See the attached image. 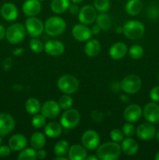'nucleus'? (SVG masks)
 <instances>
[{
  "mask_svg": "<svg viewBox=\"0 0 159 160\" xmlns=\"http://www.w3.org/2000/svg\"><path fill=\"white\" fill-rule=\"evenodd\" d=\"M62 126L60 123L57 122H49L45 126V134L47 137L50 138H56L61 135L62 132Z\"/></svg>",
  "mask_w": 159,
  "mask_h": 160,
  "instance_id": "obj_24",
  "label": "nucleus"
},
{
  "mask_svg": "<svg viewBox=\"0 0 159 160\" xmlns=\"http://www.w3.org/2000/svg\"><path fill=\"white\" fill-rule=\"evenodd\" d=\"M44 44L37 38H33L29 42V46L32 52L35 53H41L44 50Z\"/></svg>",
  "mask_w": 159,
  "mask_h": 160,
  "instance_id": "obj_37",
  "label": "nucleus"
},
{
  "mask_svg": "<svg viewBox=\"0 0 159 160\" xmlns=\"http://www.w3.org/2000/svg\"><path fill=\"white\" fill-rule=\"evenodd\" d=\"M15 128V120L9 113H0V135L4 137L10 134Z\"/></svg>",
  "mask_w": 159,
  "mask_h": 160,
  "instance_id": "obj_12",
  "label": "nucleus"
},
{
  "mask_svg": "<svg viewBox=\"0 0 159 160\" xmlns=\"http://www.w3.org/2000/svg\"><path fill=\"white\" fill-rule=\"evenodd\" d=\"M150 98L153 102H159V86L152 88L150 91Z\"/></svg>",
  "mask_w": 159,
  "mask_h": 160,
  "instance_id": "obj_40",
  "label": "nucleus"
},
{
  "mask_svg": "<svg viewBox=\"0 0 159 160\" xmlns=\"http://www.w3.org/2000/svg\"><path fill=\"white\" fill-rule=\"evenodd\" d=\"M87 156V149L84 147V145H72L70 147L68 152V158L70 160H84L86 159Z\"/></svg>",
  "mask_w": 159,
  "mask_h": 160,
  "instance_id": "obj_23",
  "label": "nucleus"
},
{
  "mask_svg": "<svg viewBox=\"0 0 159 160\" xmlns=\"http://www.w3.org/2000/svg\"><path fill=\"white\" fill-rule=\"evenodd\" d=\"M39 1H40V2H44V1H45V0H39Z\"/></svg>",
  "mask_w": 159,
  "mask_h": 160,
  "instance_id": "obj_54",
  "label": "nucleus"
},
{
  "mask_svg": "<svg viewBox=\"0 0 159 160\" xmlns=\"http://www.w3.org/2000/svg\"><path fill=\"white\" fill-rule=\"evenodd\" d=\"M110 6L109 0H95L94 2V7L99 12H106L110 9Z\"/></svg>",
  "mask_w": 159,
  "mask_h": 160,
  "instance_id": "obj_36",
  "label": "nucleus"
},
{
  "mask_svg": "<svg viewBox=\"0 0 159 160\" xmlns=\"http://www.w3.org/2000/svg\"><path fill=\"white\" fill-rule=\"evenodd\" d=\"M128 52V47L125 43L121 42H115L109 48L108 54L114 60H119L123 59Z\"/></svg>",
  "mask_w": 159,
  "mask_h": 160,
  "instance_id": "obj_20",
  "label": "nucleus"
},
{
  "mask_svg": "<svg viewBox=\"0 0 159 160\" xmlns=\"http://www.w3.org/2000/svg\"><path fill=\"white\" fill-rule=\"evenodd\" d=\"M154 159H155V160H159V151L157 152V153H156L155 157H154Z\"/></svg>",
  "mask_w": 159,
  "mask_h": 160,
  "instance_id": "obj_50",
  "label": "nucleus"
},
{
  "mask_svg": "<svg viewBox=\"0 0 159 160\" xmlns=\"http://www.w3.org/2000/svg\"><path fill=\"white\" fill-rule=\"evenodd\" d=\"M41 10V4L39 0H26L22 5V11L27 17H36Z\"/></svg>",
  "mask_w": 159,
  "mask_h": 160,
  "instance_id": "obj_18",
  "label": "nucleus"
},
{
  "mask_svg": "<svg viewBox=\"0 0 159 160\" xmlns=\"http://www.w3.org/2000/svg\"><path fill=\"white\" fill-rule=\"evenodd\" d=\"M121 153V146L118 142H108L97 148L96 155L101 160H115L119 158Z\"/></svg>",
  "mask_w": 159,
  "mask_h": 160,
  "instance_id": "obj_1",
  "label": "nucleus"
},
{
  "mask_svg": "<svg viewBox=\"0 0 159 160\" xmlns=\"http://www.w3.org/2000/svg\"><path fill=\"white\" fill-rule=\"evenodd\" d=\"M11 149L9 145H0V157H7L10 154Z\"/></svg>",
  "mask_w": 159,
  "mask_h": 160,
  "instance_id": "obj_41",
  "label": "nucleus"
},
{
  "mask_svg": "<svg viewBox=\"0 0 159 160\" xmlns=\"http://www.w3.org/2000/svg\"><path fill=\"white\" fill-rule=\"evenodd\" d=\"M156 137H157V141H158V142H159V131L157 133V134H156Z\"/></svg>",
  "mask_w": 159,
  "mask_h": 160,
  "instance_id": "obj_52",
  "label": "nucleus"
},
{
  "mask_svg": "<svg viewBox=\"0 0 159 160\" xmlns=\"http://www.w3.org/2000/svg\"><path fill=\"white\" fill-rule=\"evenodd\" d=\"M142 87V81L139 76L130 74L122 80L120 83V88L126 94L133 95L137 93Z\"/></svg>",
  "mask_w": 159,
  "mask_h": 160,
  "instance_id": "obj_6",
  "label": "nucleus"
},
{
  "mask_svg": "<svg viewBox=\"0 0 159 160\" xmlns=\"http://www.w3.org/2000/svg\"><path fill=\"white\" fill-rule=\"evenodd\" d=\"M84 0H70L72 3H75V4H79V3H81Z\"/></svg>",
  "mask_w": 159,
  "mask_h": 160,
  "instance_id": "obj_49",
  "label": "nucleus"
},
{
  "mask_svg": "<svg viewBox=\"0 0 159 160\" xmlns=\"http://www.w3.org/2000/svg\"><path fill=\"white\" fill-rule=\"evenodd\" d=\"M116 31L118 33H121L123 32V28H118V30H116Z\"/></svg>",
  "mask_w": 159,
  "mask_h": 160,
  "instance_id": "obj_51",
  "label": "nucleus"
},
{
  "mask_svg": "<svg viewBox=\"0 0 159 160\" xmlns=\"http://www.w3.org/2000/svg\"><path fill=\"white\" fill-rule=\"evenodd\" d=\"M9 146L12 151L19 152L26 148L27 145V139L26 136L22 134H16L11 136L9 139Z\"/></svg>",
  "mask_w": 159,
  "mask_h": 160,
  "instance_id": "obj_21",
  "label": "nucleus"
},
{
  "mask_svg": "<svg viewBox=\"0 0 159 160\" xmlns=\"http://www.w3.org/2000/svg\"><path fill=\"white\" fill-rule=\"evenodd\" d=\"M46 117L42 114H35L31 120V124L36 129L44 128L46 124Z\"/></svg>",
  "mask_w": 159,
  "mask_h": 160,
  "instance_id": "obj_35",
  "label": "nucleus"
},
{
  "mask_svg": "<svg viewBox=\"0 0 159 160\" xmlns=\"http://www.w3.org/2000/svg\"><path fill=\"white\" fill-rule=\"evenodd\" d=\"M45 52L51 56H59L65 52V46L63 43L58 40H48L44 45Z\"/></svg>",
  "mask_w": 159,
  "mask_h": 160,
  "instance_id": "obj_17",
  "label": "nucleus"
},
{
  "mask_svg": "<svg viewBox=\"0 0 159 160\" xmlns=\"http://www.w3.org/2000/svg\"><path fill=\"white\" fill-rule=\"evenodd\" d=\"M90 30H91L92 34H94V35H97V34H99L101 31V29L100 28V27L98 26V24H95L94 25V26H92V28H90Z\"/></svg>",
  "mask_w": 159,
  "mask_h": 160,
  "instance_id": "obj_44",
  "label": "nucleus"
},
{
  "mask_svg": "<svg viewBox=\"0 0 159 160\" xmlns=\"http://www.w3.org/2000/svg\"><path fill=\"white\" fill-rule=\"evenodd\" d=\"M31 146L35 150H38L40 148H43L46 143V138L43 133L41 132H34L31 135L30 139Z\"/></svg>",
  "mask_w": 159,
  "mask_h": 160,
  "instance_id": "obj_26",
  "label": "nucleus"
},
{
  "mask_svg": "<svg viewBox=\"0 0 159 160\" xmlns=\"http://www.w3.org/2000/svg\"><path fill=\"white\" fill-rule=\"evenodd\" d=\"M157 80H158V82H159V74H158V77H157Z\"/></svg>",
  "mask_w": 159,
  "mask_h": 160,
  "instance_id": "obj_55",
  "label": "nucleus"
},
{
  "mask_svg": "<svg viewBox=\"0 0 159 160\" xmlns=\"http://www.w3.org/2000/svg\"><path fill=\"white\" fill-rule=\"evenodd\" d=\"M17 159L19 160H35L37 159L36 150L31 148H24L19 153Z\"/></svg>",
  "mask_w": 159,
  "mask_h": 160,
  "instance_id": "obj_32",
  "label": "nucleus"
},
{
  "mask_svg": "<svg viewBox=\"0 0 159 160\" xmlns=\"http://www.w3.org/2000/svg\"><path fill=\"white\" fill-rule=\"evenodd\" d=\"M70 145L65 140H60L55 145L54 153L56 156H62L68 154Z\"/></svg>",
  "mask_w": 159,
  "mask_h": 160,
  "instance_id": "obj_31",
  "label": "nucleus"
},
{
  "mask_svg": "<svg viewBox=\"0 0 159 160\" xmlns=\"http://www.w3.org/2000/svg\"><path fill=\"white\" fill-rule=\"evenodd\" d=\"M85 159H87V160H98L99 159H98V157L97 156H87V157H86Z\"/></svg>",
  "mask_w": 159,
  "mask_h": 160,
  "instance_id": "obj_47",
  "label": "nucleus"
},
{
  "mask_svg": "<svg viewBox=\"0 0 159 160\" xmlns=\"http://www.w3.org/2000/svg\"><path fill=\"white\" fill-rule=\"evenodd\" d=\"M80 120V114L76 109H66L61 115L60 123L65 129H73L76 128Z\"/></svg>",
  "mask_w": 159,
  "mask_h": 160,
  "instance_id": "obj_7",
  "label": "nucleus"
},
{
  "mask_svg": "<svg viewBox=\"0 0 159 160\" xmlns=\"http://www.w3.org/2000/svg\"><path fill=\"white\" fill-rule=\"evenodd\" d=\"M72 35L78 42H84L91 38L92 32L90 28L80 23L72 28Z\"/></svg>",
  "mask_w": 159,
  "mask_h": 160,
  "instance_id": "obj_13",
  "label": "nucleus"
},
{
  "mask_svg": "<svg viewBox=\"0 0 159 160\" xmlns=\"http://www.w3.org/2000/svg\"><path fill=\"white\" fill-rule=\"evenodd\" d=\"M122 152L126 156H134L139 150V145L132 138H126L121 142Z\"/></svg>",
  "mask_w": 159,
  "mask_h": 160,
  "instance_id": "obj_22",
  "label": "nucleus"
},
{
  "mask_svg": "<svg viewBox=\"0 0 159 160\" xmlns=\"http://www.w3.org/2000/svg\"><path fill=\"white\" fill-rule=\"evenodd\" d=\"M6 36V29L2 24H0V41L2 40Z\"/></svg>",
  "mask_w": 159,
  "mask_h": 160,
  "instance_id": "obj_45",
  "label": "nucleus"
},
{
  "mask_svg": "<svg viewBox=\"0 0 159 160\" xmlns=\"http://www.w3.org/2000/svg\"><path fill=\"white\" fill-rule=\"evenodd\" d=\"M58 102H59V105L61 109H63V110H66V109H70L72 107L73 100L70 95L65 94V95H63L59 98Z\"/></svg>",
  "mask_w": 159,
  "mask_h": 160,
  "instance_id": "obj_34",
  "label": "nucleus"
},
{
  "mask_svg": "<svg viewBox=\"0 0 159 160\" xmlns=\"http://www.w3.org/2000/svg\"><path fill=\"white\" fill-rule=\"evenodd\" d=\"M143 115V109L139 105H129L123 111V117L125 120L129 123H135L141 118Z\"/></svg>",
  "mask_w": 159,
  "mask_h": 160,
  "instance_id": "obj_16",
  "label": "nucleus"
},
{
  "mask_svg": "<svg viewBox=\"0 0 159 160\" xmlns=\"http://www.w3.org/2000/svg\"><path fill=\"white\" fill-rule=\"evenodd\" d=\"M97 10L94 6L86 5L84 6L78 12V20L81 23L85 25L92 24L97 17Z\"/></svg>",
  "mask_w": 159,
  "mask_h": 160,
  "instance_id": "obj_10",
  "label": "nucleus"
},
{
  "mask_svg": "<svg viewBox=\"0 0 159 160\" xmlns=\"http://www.w3.org/2000/svg\"><path fill=\"white\" fill-rule=\"evenodd\" d=\"M143 47L139 45H133L128 50L129 56L133 59H140L143 56Z\"/></svg>",
  "mask_w": 159,
  "mask_h": 160,
  "instance_id": "obj_33",
  "label": "nucleus"
},
{
  "mask_svg": "<svg viewBox=\"0 0 159 160\" xmlns=\"http://www.w3.org/2000/svg\"><path fill=\"white\" fill-rule=\"evenodd\" d=\"M81 142L86 149H96L100 145L99 134L94 130H87L83 133L82 137H81Z\"/></svg>",
  "mask_w": 159,
  "mask_h": 160,
  "instance_id": "obj_9",
  "label": "nucleus"
},
{
  "mask_svg": "<svg viewBox=\"0 0 159 160\" xmlns=\"http://www.w3.org/2000/svg\"><path fill=\"white\" fill-rule=\"evenodd\" d=\"M145 32V27L139 20H129L123 27V33L127 38L137 40L143 37Z\"/></svg>",
  "mask_w": 159,
  "mask_h": 160,
  "instance_id": "obj_3",
  "label": "nucleus"
},
{
  "mask_svg": "<svg viewBox=\"0 0 159 160\" xmlns=\"http://www.w3.org/2000/svg\"><path fill=\"white\" fill-rule=\"evenodd\" d=\"M143 4L140 0H129L126 2L125 9L129 16H137L141 12Z\"/></svg>",
  "mask_w": 159,
  "mask_h": 160,
  "instance_id": "obj_27",
  "label": "nucleus"
},
{
  "mask_svg": "<svg viewBox=\"0 0 159 160\" xmlns=\"http://www.w3.org/2000/svg\"><path fill=\"white\" fill-rule=\"evenodd\" d=\"M55 160H68L69 158L65 157V156H57L56 158H55Z\"/></svg>",
  "mask_w": 159,
  "mask_h": 160,
  "instance_id": "obj_48",
  "label": "nucleus"
},
{
  "mask_svg": "<svg viewBox=\"0 0 159 160\" xmlns=\"http://www.w3.org/2000/svg\"><path fill=\"white\" fill-rule=\"evenodd\" d=\"M1 143H2V138H1V135H0V145H1Z\"/></svg>",
  "mask_w": 159,
  "mask_h": 160,
  "instance_id": "obj_53",
  "label": "nucleus"
},
{
  "mask_svg": "<svg viewBox=\"0 0 159 160\" xmlns=\"http://www.w3.org/2000/svg\"><path fill=\"white\" fill-rule=\"evenodd\" d=\"M122 131H123L124 136H126V138H132L136 134V128L132 124V123L127 122V123H124L123 128H122Z\"/></svg>",
  "mask_w": 159,
  "mask_h": 160,
  "instance_id": "obj_38",
  "label": "nucleus"
},
{
  "mask_svg": "<svg viewBox=\"0 0 159 160\" xmlns=\"http://www.w3.org/2000/svg\"><path fill=\"white\" fill-rule=\"evenodd\" d=\"M110 138L112 142H121L124 139V134L122 130L118 128H114L110 132Z\"/></svg>",
  "mask_w": 159,
  "mask_h": 160,
  "instance_id": "obj_39",
  "label": "nucleus"
},
{
  "mask_svg": "<svg viewBox=\"0 0 159 160\" xmlns=\"http://www.w3.org/2000/svg\"><path fill=\"white\" fill-rule=\"evenodd\" d=\"M66 28L65 21L59 17H50L45 23V31L51 37L60 35L65 31Z\"/></svg>",
  "mask_w": 159,
  "mask_h": 160,
  "instance_id": "obj_2",
  "label": "nucleus"
},
{
  "mask_svg": "<svg viewBox=\"0 0 159 160\" xmlns=\"http://www.w3.org/2000/svg\"><path fill=\"white\" fill-rule=\"evenodd\" d=\"M0 13L2 18L6 21H13L18 17V9L17 6L11 2H6L2 6Z\"/></svg>",
  "mask_w": 159,
  "mask_h": 160,
  "instance_id": "obj_19",
  "label": "nucleus"
},
{
  "mask_svg": "<svg viewBox=\"0 0 159 160\" xmlns=\"http://www.w3.org/2000/svg\"><path fill=\"white\" fill-rule=\"evenodd\" d=\"M136 134L140 140L148 141L156 136V130L153 123H143L139 125L136 129Z\"/></svg>",
  "mask_w": 159,
  "mask_h": 160,
  "instance_id": "obj_11",
  "label": "nucleus"
},
{
  "mask_svg": "<svg viewBox=\"0 0 159 160\" xmlns=\"http://www.w3.org/2000/svg\"><path fill=\"white\" fill-rule=\"evenodd\" d=\"M36 155H37V159H44L46 158L47 152L44 148H40V149L37 150V152H36Z\"/></svg>",
  "mask_w": 159,
  "mask_h": 160,
  "instance_id": "obj_43",
  "label": "nucleus"
},
{
  "mask_svg": "<svg viewBox=\"0 0 159 160\" xmlns=\"http://www.w3.org/2000/svg\"><path fill=\"white\" fill-rule=\"evenodd\" d=\"M41 102L35 98H30L25 102V109L26 112L31 115H35L41 112Z\"/></svg>",
  "mask_w": 159,
  "mask_h": 160,
  "instance_id": "obj_30",
  "label": "nucleus"
},
{
  "mask_svg": "<svg viewBox=\"0 0 159 160\" xmlns=\"http://www.w3.org/2000/svg\"><path fill=\"white\" fill-rule=\"evenodd\" d=\"M70 0H52L51 2V9L56 14H61L68 10Z\"/></svg>",
  "mask_w": 159,
  "mask_h": 160,
  "instance_id": "obj_28",
  "label": "nucleus"
},
{
  "mask_svg": "<svg viewBox=\"0 0 159 160\" xmlns=\"http://www.w3.org/2000/svg\"><path fill=\"white\" fill-rule=\"evenodd\" d=\"M143 115L145 120L151 123L159 122V106L155 102H149L146 104L143 109Z\"/></svg>",
  "mask_w": 159,
  "mask_h": 160,
  "instance_id": "obj_15",
  "label": "nucleus"
},
{
  "mask_svg": "<svg viewBox=\"0 0 159 160\" xmlns=\"http://www.w3.org/2000/svg\"><path fill=\"white\" fill-rule=\"evenodd\" d=\"M61 108L59 102L54 100H48L44 102L41 106V112L48 119H53L57 117L60 113Z\"/></svg>",
  "mask_w": 159,
  "mask_h": 160,
  "instance_id": "obj_14",
  "label": "nucleus"
},
{
  "mask_svg": "<svg viewBox=\"0 0 159 160\" xmlns=\"http://www.w3.org/2000/svg\"><path fill=\"white\" fill-rule=\"evenodd\" d=\"M26 28L21 23H13L6 30V38L12 45L20 43L26 36Z\"/></svg>",
  "mask_w": 159,
  "mask_h": 160,
  "instance_id": "obj_5",
  "label": "nucleus"
},
{
  "mask_svg": "<svg viewBox=\"0 0 159 160\" xmlns=\"http://www.w3.org/2000/svg\"><path fill=\"white\" fill-rule=\"evenodd\" d=\"M101 52V44L97 39H89L84 45V52L89 57H96Z\"/></svg>",
  "mask_w": 159,
  "mask_h": 160,
  "instance_id": "obj_25",
  "label": "nucleus"
},
{
  "mask_svg": "<svg viewBox=\"0 0 159 160\" xmlns=\"http://www.w3.org/2000/svg\"><path fill=\"white\" fill-rule=\"evenodd\" d=\"M57 86L62 93L72 95L77 92L80 84L76 77L70 74H65L59 78Z\"/></svg>",
  "mask_w": 159,
  "mask_h": 160,
  "instance_id": "obj_4",
  "label": "nucleus"
},
{
  "mask_svg": "<svg viewBox=\"0 0 159 160\" xmlns=\"http://www.w3.org/2000/svg\"><path fill=\"white\" fill-rule=\"evenodd\" d=\"M26 31L32 38H37L41 35L45 31V24L36 17H28L25 20Z\"/></svg>",
  "mask_w": 159,
  "mask_h": 160,
  "instance_id": "obj_8",
  "label": "nucleus"
},
{
  "mask_svg": "<svg viewBox=\"0 0 159 160\" xmlns=\"http://www.w3.org/2000/svg\"><path fill=\"white\" fill-rule=\"evenodd\" d=\"M95 21L103 31H108V29H110L112 25V19L109 17L108 14L105 13V12H100V14L97 15Z\"/></svg>",
  "mask_w": 159,
  "mask_h": 160,
  "instance_id": "obj_29",
  "label": "nucleus"
},
{
  "mask_svg": "<svg viewBox=\"0 0 159 160\" xmlns=\"http://www.w3.org/2000/svg\"><path fill=\"white\" fill-rule=\"evenodd\" d=\"M22 52H23V49L22 48H17V49H15L13 51V54L15 56H17V55L22 54Z\"/></svg>",
  "mask_w": 159,
  "mask_h": 160,
  "instance_id": "obj_46",
  "label": "nucleus"
},
{
  "mask_svg": "<svg viewBox=\"0 0 159 160\" xmlns=\"http://www.w3.org/2000/svg\"><path fill=\"white\" fill-rule=\"evenodd\" d=\"M68 10L71 14H73V15H76V14H78V12H79L80 11V9H79V6H77V4L73 3V4L70 5Z\"/></svg>",
  "mask_w": 159,
  "mask_h": 160,
  "instance_id": "obj_42",
  "label": "nucleus"
}]
</instances>
